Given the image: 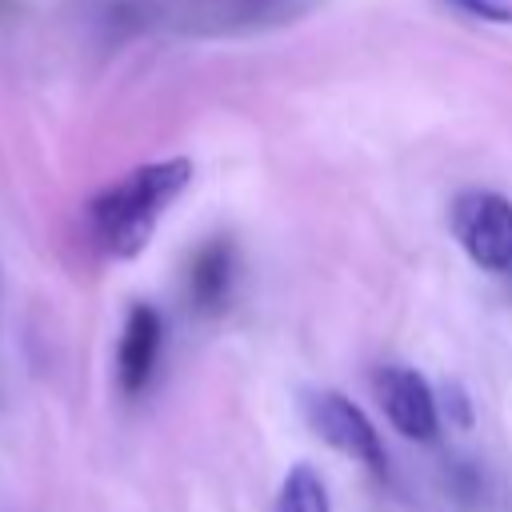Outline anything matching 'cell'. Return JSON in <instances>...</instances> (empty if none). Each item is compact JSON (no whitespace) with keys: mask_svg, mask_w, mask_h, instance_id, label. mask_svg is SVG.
<instances>
[{"mask_svg":"<svg viewBox=\"0 0 512 512\" xmlns=\"http://www.w3.org/2000/svg\"><path fill=\"white\" fill-rule=\"evenodd\" d=\"M376 400L384 408V416L392 420L396 432H404L408 440H432L440 432V408L436 396L428 388V380L408 368V364H384L372 376Z\"/></svg>","mask_w":512,"mask_h":512,"instance_id":"cell-4","label":"cell"},{"mask_svg":"<svg viewBox=\"0 0 512 512\" xmlns=\"http://www.w3.org/2000/svg\"><path fill=\"white\" fill-rule=\"evenodd\" d=\"M188 180H192L188 156H168V160H152L124 172L88 204V228L96 244L116 260H132L136 252H144L156 220L188 188Z\"/></svg>","mask_w":512,"mask_h":512,"instance_id":"cell-1","label":"cell"},{"mask_svg":"<svg viewBox=\"0 0 512 512\" xmlns=\"http://www.w3.org/2000/svg\"><path fill=\"white\" fill-rule=\"evenodd\" d=\"M300 408H304L308 428L324 444H332L340 456L364 464L376 476L388 472V452H384V440H380L376 424L344 392H336V388H312V392H304Z\"/></svg>","mask_w":512,"mask_h":512,"instance_id":"cell-3","label":"cell"},{"mask_svg":"<svg viewBox=\"0 0 512 512\" xmlns=\"http://www.w3.org/2000/svg\"><path fill=\"white\" fill-rule=\"evenodd\" d=\"M276 512H332L328 488H324V480L312 464H292L288 468V476L280 484V496H276Z\"/></svg>","mask_w":512,"mask_h":512,"instance_id":"cell-7","label":"cell"},{"mask_svg":"<svg viewBox=\"0 0 512 512\" xmlns=\"http://www.w3.org/2000/svg\"><path fill=\"white\" fill-rule=\"evenodd\" d=\"M232 4H264V0H232Z\"/></svg>","mask_w":512,"mask_h":512,"instance_id":"cell-9","label":"cell"},{"mask_svg":"<svg viewBox=\"0 0 512 512\" xmlns=\"http://www.w3.org/2000/svg\"><path fill=\"white\" fill-rule=\"evenodd\" d=\"M448 8H456L460 16L472 20H488V24H512V4L508 0H440Z\"/></svg>","mask_w":512,"mask_h":512,"instance_id":"cell-8","label":"cell"},{"mask_svg":"<svg viewBox=\"0 0 512 512\" xmlns=\"http://www.w3.org/2000/svg\"><path fill=\"white\" fill-rule=\"evenodd\" d=\"M448 224L464 256L484 272H512V200L492 188H468L452 200Z\"/></svg>","mask_w":512,"mask_h":512,"instance_id":"cell-2","label":"cell"},{"mask_svg":"<svg viewBox=\"0 0 512 512\" xmlns=\"http://www.w3.org/2000/svg\"><path fill=\"white\" fill-rule=\"evenodd\" d=\"M232 284H236V248H232V240L216 236V240L200 244L196 256L188 260V276H184L188 308L200 312V316H220L232 300Z\"/></svg>","mask_w":512,"mask_h":512,"instance_id":"cell-6","label":"cell"},{"mask_svg":"<svg viewBox=\"0 0 512 512\" xmlns=\"http://www.w3.org/2000/svg\"><path fill=\"white\" fill-rule=\"evenodd\" d=\"M164 348V320L152 304H132L124 332H120V348H116V380L124 396H140L152 384L156 360Z\"/></svg>","mask_w":512,"mask_h":512,"instance_id":"cell-5","label":"cell"}]
</instances>
